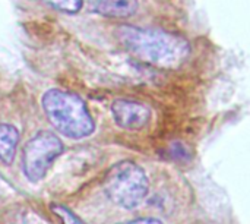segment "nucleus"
Wrapping results in <instances>:
<instances>
[{
  "instance_id": "f257e3e1",
  "label": "nucleus",
  "mask_w": 250,
  "mask_h": 224,
  "mask_svg": "<svg viewBox=\"0 0 250 224\" xmlns=\"http://www.w3.org/2000/svg\"><path fill=\"white\" fill-rule=\"evenodd\" d=\"M116 37L132 56L161 69H177L190 54V45L183 37L163 29L122 25Z\"/></svg>"
},
{
  "instance_id": "f03ea898",
  "label": "nucleus",
  "mask_w": 250,
  "mask_h": 224,
  "mask_svg": "<svg viewBox=\"0 0 250 224\" xmlns=\"http://www.w3.org/2000/svg\"><path fill=\"white\" fill-rule=\"evenodd\" d=\"M41 106L56 131L67 138L82 139L95 129L85 101L73 92L56 88L48 90L41 98Z\"/></svg>"
},
{
  "instance_id": "7ed1b4c3",
  "label": "nucleus",
  "mask_w": 250,
  "mask_h": 224,
  "mask_svg": "<svg viewBox=\"0 0 250 224\" xmlns=\"http://www.w3.org/2000/svg\"><path fill=\"white\" fill-rule=\"evenodd\" d=\"M104 192L108 200L120 208H138L149 191L148 176L141 166L133 161L114 164L104 178Z\"/></svg>"
},
{
  "instance_id": "20e7f679",
  "label": "nucleus",
  "mask_w": 250,
  "mask_h": 224,
  "mask_svg": "<svg viewBox=\"0 0 250 224\" xmlns=\"http://www.w3.org/2000/svg\"><path fill=\"white\" fill-rule=\"evenodd\" d=\"M63 153V142L51 132H40L31 138L22 153V169L31 182L41 180L54 160Z\"/></svg>"
},
{
  "instance_id": "39448f33",
  "label": "nucleus",
  "mask_w": 250,
  "mask_h": 224,
  "mask_svg": "<svg viewBox=\"0 0 250 224\" xmlns=\"http://www.w3.org/2000/svg\"><path fill=\"white\" fill-rule=\"evenodd\" d=\"M114 122L127 131H141L151 120V110L145 104L135 100H116L111 104Z\"/></svg>"
},
{
  "instance_id": "423d86ee",
  "label": "nucleus",
  "mask_w": 250,
  "mask_h": 224,
  "mask_svg": "<svg viewBox=\"0 0 250 224\" xmlns=\"http://www.w3.org/2000/svg\"><path fill=\"white\" fill-rule=\"evenodd\" d=\"M138 10V0H97L94 12L107 18H129Z\"/></svg>"
},
{
  "instance_id": "0eeeda50",
  "label": "nucleus",
  "mask_w": 250,
  "mask_h": 224,
  "mask_svg": "<svg viewBox=\"0 0 250 224\" xmlns=\"http://www.w3.org/2000/svg\"><path fill=\"white\" fill-rule=\"evenodd\" d=\"M19 142V132L15 126L1 123L0 125V160L4 164H12L15 154H16V147Z\"/></svg>"
},
{
  "instance_id": "6e6552de",
  "label": "nucleus",
  "mask_w": 250,
  "mask_h": 224,
  "mask_svg": "<svg viewBox=\"0 0 250 224\" xmlns=\"http://www.w3.org/2000/svg\"><path fill=\"white\" fill-rule=\"evenodd\" d=\"M50 210L53 211V214L62 222V224H85L73 211H70L69 208H66L64 205L60 204H51Z\"/></svg>"
},
{
  "instance_id": "1a4fd4ad",
  "label": "nucleus",
  "mask_w": 250,
  "mask_h": 224,
  "mask_svg": "<svg viewBox=\"0 0 250 224\" xmlns=\"http://www.w3.org/2000/svg\"><path fill=\"white\" fill-rule=\"evenodd\" d=\"M53 9L64 13H78L82 9V0H44Z\"/></svg>"
},
{
  "instance_id": "9d476101",
  "label": "nucleus",
  "mask_w": 250,
  "mask_h": 224,
  "mask_svg": "<svg viewBox=\"0 0 250 224\" xmlns=\"http://www.w3.org/2000/svg\"><path fill=\"white\" fill-rule=\"evenodd\" d=\"M120 224H164L163 222L157 220V219H151V217H144V219H135L130 222H125Z\"/></svg>"
}]
</instances>
